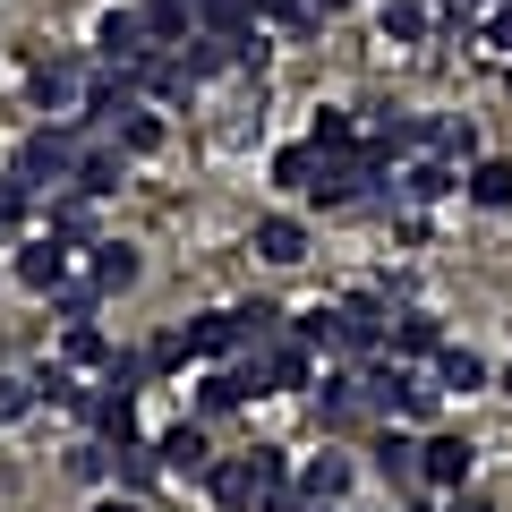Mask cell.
<instances>
[{"instance_id":"obj_15","label":"cell","mask_w":512,"mask_h":512,"mask_svg":"<svg viewBox=\"0 0 512 512\" xmlns=\"http://www.w3.org/2000/svg\"><path fill=\"white\" fill-rule=\"evenodd\" d=\"M436 384H444V393H478V384H487V359L461 350V342H444L436 350Z\"/></svg>"},{"instance_id":"obj_28","label":"cell","mask_w":512,"mask_h":512,"mask_svg":"<svg viewBox=\"0 0 512 512\" xmlns=\"http://www.w3.org/2000/svg\"><path fill=\"white\" fill-rule=\"evenodd\" d=\"M120 146L128 154H154V146H163V120H154V111H128V120H120Z\"/></svg>"},{"instance_id":"obj_6","label":"cell","mask_w":512,"mask_h":512,"mask_svg":"<svg viewBox=\"0 0 512 512\" xmlns=\"http://www.w3.org/2000/svg\"><path fill=\"white\" fill-rule=\"evenodd\" d=\"M248 393H274V384H265V359L256 367H214V376L197 384V410H239Z\"/></svg>"},{"instance_id":"obj_1","label":"cell","mask_w":512,"mask_h":512,"mask_svg":"<svg viewBox=\"0 0 512 512\" xmlns=\"http://www.w3.org/2000/svg\"><path fill=\"white\" fill-rule=\"evenodd\" d=\"M367 393H376V410H402V419H436V402H444V384L436 376H410V367H376Z\"/></svg>"},{"instance_id":"obj_4","label":"cell","mask_w":512,"mask_h":512,"mask_svg":"<svg viewBox=\"0 0 512 512\" xmlns=\"http://www.w3.org/2000/svg\"><path fill=\"white\" fill-rule=\"evenodd\" d=\"M205 487H214V504H222V512H256V495H265V470H256V453H239V461H214V470H205Z\"/></svg>"},{"instance_id":"obj_2","label":"cell","mask_w":512,"mask_h":512,"mask_svg":"<svg viewBox=\"0 0 512 512\" xmlns=\"http://www.w3.org/2000/svg\"><path fill=\"white\" fill-rule=\"evenodd\" d=\"M18 180L26 188H60V180H77V146L60 137V128H35L18 146Z\"/></svg>"},{"instance_id":"obj_29","label":"cell","mask_w":512,"mask_h":512,"mask_svg":"<svg viewBox=\"0 0 512 512\" xmlns=\"http://www.w3.org/2000/svg\"><path fill=\"white\" fill-rule=\"evenodd\" d=\"M86 231H94V222H86V205H77V197H69V205H52V239H69V248H94Z\"/></svg>"},{"instance_id":"obj_10","label":"cell","mask_w":512,"mask_h":512,"mask_svg":"<svg viewBox=\"0 0 512 512\" xmlns=\"http://www.w3.org/2000/svg\"><path fill=\"white\" fill-rule=\"evenodd\" d=\"M154 453H163V470H171V478H205V470H214V444H205L197 427H171Z\"/></svg>"},{"instance_id":"obj_34","label":"cell","mask_w":512,"mask_h":512,"mask_svg":"<svg viewBox=\"0 0 512 512\" xmlns=\"http://www.w3.org/2000/svg\"><path fill=\"white\" fill-rule=\"evenodd\" d=\"M69 470H77V478H103V470H111V444H77Z\"/></svg>"},{"instance_id":"obj_38","label":"cell","mask_w":512,"mask_h":512,"mask_svg":"<svg viewBox=\"0 0 512 512\" xmlns=\"http://www.w3.org/2000/svg\"><path fill=\"white\" fill-rule=\"evenodd\" d=\"M308 512H342V504H308Z\"/></svg>"},{"instance_id":"obj_39","label":"cell","mask_w":512,"mask_h":512,"mask_svg":"<svg viewBox=\"0 0 512 512\" xmlns=\"http://www.w3.org/2000/svg\"><path fill=\"white\" fill-rule=\"evenodd\" d=\"M504 393H512V367H504Z\"/></svg>"},{"instance_id":"obj_18","label":"cell","mask_w":512,"mask_h":512,"mask_svg":"<svg viewBox=\"0 0 512 512\" xmlns=\"http://www.w3.org/2000/svg\"><path fill=\"white\" fill-rule=\"evenodd\" d=\"M419 453H427V444H410L402 427H384V436H376V470L393 478V487H410V478H419Z\"/></svg>"},{"instance_id":"obj_17","label":"cell","mask_w":512,"mask_h":512,"mask_svg":"<svg viewBox=\"0 0 512 512\" xmlns=\"http://www.w3.org/2000/svg\"><path fill=\"white\" fill-rule=\"evenodd\" d=\"M427 146H436L444 163H478V128L461 120V111H444V120H427Z\"/></svg>"},{"instance_id":"obj_11","label":"cell","mask_w":512,"mask_h":512,"mask_svg":"<svg viewBox=\"0 0 512 512\" xmlns=\"http://www.w3.org/2000/svg\"><path fill=\"white\" fill-rule=\"evenodd\" d=\"M180 342H188V359H231V350H239V316H231V308H222V316H197Z\"/></svg>"},{"instance_id":"obj_25","label":"cell","mask_w":512,"mask_h":512,"mask_svg":"<svg viewBox=\"0 0 512 512\" xmlns=\"http://www.w3.org/2000/svg\"><path fill=\"white\" fill-rule=\"evenodd\" d=\"M77 188H86V197H111V188H120V154H86V163H77Z\"/></svg>"},{"instance_id":"obj_37","label":"cell","mask_w":512,"mask_h":512,"mask_svg":"<svg viewBox=\"0 0 512 512\" xmlns=\"http://www.w3.org/2000/svg\"><path fill=\"white\" fill-rule=\"evenodd\" d=\"M316 9H325V18H333V9H350V0H316Z\"/></svg>"},{"instance_id":"obj_24","label":"cell","mask_w":512,"mask_h":512,"mask_svg":"<svg viewBox=\"0 0 512 512\" xmlns=\"http://www.w3.org/2000/svg\"><path fill=\"white\" fill-rule=\"evenodd\" d=\"M35 402H43V384H35V376H0V427H9V419H26Z\"/></svg>"},{"instance_id":"obj_3","label":"cell","mask_w":512,"mask_h":512,"mask_svg":"<svg viewBox=\"0 0 512 512\" xmlns=\"http://www.w3.org/2000/svg\"><path fill=\"white\" fill-rule=\"evenodd\" d=\"M94 52H103V60H111V69H137V60H146V52H154V26H146V18H137V9H111V18H103V26H94Z\"/></svg>"},{"instance_id":"obj_23","label":"cell","mask_w":512,"mask_h":512,"mask_svg":"<svg viewBox=\"0 0 512 512\" xmlns=\"http://www.w3.org/2000/svg\"><path fill=\"white\" fill-rule=\"evenodd\" d=\"M239 316V342H282V308L274 299H256V308H231Z\"/></svg>"},{"instance_id":"obj_36","label":"cell","mask_w":512,"mask_h":512,"mask_svg":"<svg viewBox=\"0 0 512 512\" xmlns=\"http://www.w3.org/2000/svg\"><path fill=\"white\" fill-rule=\"evenodd\" d=\"M94 512H137V504H128V495H103V504H94Z\"/></svg>"},{"instance_id":"obj_22","label":"cell","mask_w":512,"mask_h":512,"mask_svg":"<svg viewBox=\"0 0 512 512\" xmlns=\"http://www.w3.org/2000/svg\"><path fill=\"white\" fill-rule=\"evenodd\" d=\"M35 103H43V111H86V103H77V69H69V60L35 77Z\"/></svg>"},{"instance_id":"obj_16","label":"cell","mask_w":512,"mask_h":512,"mask_svg":"<svg viewBox=\"0 0 512 512\" xmlns=\"http://www.w3.org/2000/svg\"><path fill=\"white\" fill-rule=\"evenodd\" d=\"M427 26H436V18H427V0H384L376 35L384 43H427Z\"/></svg>"},{"instance_id":"obj_35","label":"cell","mask_w":512,"mask_h":512,"mask_svg":"<svg viewBox=\"0 0 512 512\" xmlns=\"http://www.w3.org/2000/svg\"><path fill=\"white\" fill-rule=\"evenodd\" d=\"M444 512H495V504H487L478 487H453V504H444Z\"/></svg>"},{"instance_id":"obj_8","label":"cell","mask_w":512,"mask_h":512,"mask_svg":"<svg viewBox=\"0 0 512 512\" xmlns=\"http://www.w3.org/2000/svg\"><path fill=\"white\" fill-rule=\"evenodd\" d=\"M256 256H265V265H299V256H308V222L299 214H265L256 222Z\"/></svg>"},{"instance_id":"obj_20","label":"cell","mask_w":512,"mask_h":512,"mask_svg":"<svg viewBox=\"0 0 512 512\" xmlns=\"http://www.w3.org/2000/svg\"><path fill=\"white\" fill-rule=\"evenodd\" d=\"M453 163H419V171H402V180H393V197H410V205H427V197H453Z\"/></svg>"},{"instance_id":"obj_32","label":"cell","mask_w":512,"mask_h":512,"mask_svg":"<svg viewBox=\"0 0 512 512\" xmlns=\"http://www.w3.org/2000/svg\"><path fill=\"white\" fill-rule=\"evenodd\" d=\"M69 359H111V342H103L94 316H77V325H69Z\"/></svg>"},{"instance_id":"obj_12","label":"cell","mask_w":512,"mask_h":512,"mask_svg":"<svg viewBox=\"0 0 512 512\" xmlns=\"http://www.w3.org/2000/svg\"><path fill=\"white\" fill-rule=\"evenodd\" d=\"M299 495H308V504H342V495H350V461L342 453H316L308 470H299Z\"/></svg>"},{"instance_id":"obj_5","label":"cell","mask_w":512,"mask_h":512,"mask_svg":"<svg viewBox=\"0 0 512 512\" xmlns=\"http://www.w3.org/2000/svg\"><path fill=\"white\" fill-rule=\"evenodd\" d=\"M470 444H461V436H427V453H419V487H444V495H453V487H470Z\"/></svg>"},{"instance_id":"obj_27","label":"cell","mask_w":512,"mask_h":512,"mask_svg":"<svg viewBox=\"0 0 512 512\" xmlns=\"http://www.w3.org/2000/svg\"><path fill=\"white\" fill-rule=\"evenodd\" d=\"M256 9H265L282 35H308V26H316V0H256Z\"/></svg>"},{"instance_id":"obj_14","label":"cell","mask_w":512,"mask_h":512,"mask_svg":"<svg viewBox=\"0 0 512 512\" xmlns=\"http://www.w3.org/2000/svg\"><path fill=\"white\" fill-rule=\"evenodd\" d=\"M308 367H316L308 342H274V350H265V384H274V393H299V384H308Z\"/></svg>"},{"instance_id":"obj_13","label":"cell","mask_w":512,"mask_h":512,"mask_svg":"<svg viewBox=\"0 0 512 512\" xmlns=\"http://www.w3.org/2000/svg\"><path fill=\"white\" fill-rule=\"evenodd\" d=\"M461 188H470V197L487 205V214H504V205H512V163H504V154H478Z\"/></svg>"},{"instance_id":"obj_9","label":"cell","mask_w":512,"mask_h":512,"mask_svg":"<svg viewBox=\"0 0 512 512\" xmlns=\"http://www.w3.org/2000/svg\"><path fill=\"white\" fill-rule=\"evenodd\" d=\"M18 282H26V291H60V282H69V239H35V248H18Z\"/></svg>"},{"instance_id":"obj_30","label":"cell","mask_w":512,"mask_h":512,"mask_svg":"<svg viewBox=\"0 0 512 512\" xmlns=\"http://www.w3.org/2000/svg\"><path fill=\"white\" fill-rule=\"evenodd\" d=\"M26 205H35V188H26L18 171H9V180H0V231H18V222H26Z\"/></svg>"},{"instance_id":"obj_33","label":"cell","mask_w":512,"mask_h":512,"mask_svg":"<svg viewBox=\"0 0 512 512\" xmlns=\"http://www.w3.org/2000/svg\"><path fill=\"white\" fill-rule=\"evenodd\" d=\"M146 26H154L163 43H171V35H188V0H154V18H146Z\"/></svg>"},{"instance_id":"obj_7","label":"cell","mask_w":512,"mask_h":512,"mask_svg":"<svg viewBox=\"0 0 512 512\" xmlns=\"http://www.w3.org/2000/svg\"><path fill=\"white\" fill-rule=\"evenodd\" d=\"M333 333H342V350H359V359H367V350H376L393 325H384V308L359 291V299H342V308H333Z\"/></svg>"},{"instance_id":"obj_19","label":"cell","mask_w":512,"mask_h":512,"mask_svg":"<svg viewBox=\"0 0 512 512\" xmlns=\"http://www.w3.org/2000/svg\"><path fill=\"white\" fill-rule=\"evenodd\" d=\"M128 282H137V248L94 239V291H128Z\"/></svg>"},{"instance_id":"obj_26","label":"cell","mask_w":512,"mask_h":512,"mask_svg":"<svg viewBox=\"0 0 512 512\" xmlns=\"http://www.w3.org/2000/svg\"><path fill=\"white\" fill-rule=\"evenodd\" d=\"M274 180H282V188H308V180H316V146H282V154H274Z\"/></svg>"},{"instance_id":"obj_21","label":"cell","mask_w":512,"mask_h":512,"mask_svg":"<svg viewBox=\"0 0 512 512\" xmlns=\"http://www.w3.org/2000/svg\"><path fill=\"white\" fill-rule=\"evenodd\" d=\"M393 350H410V359H427V350H444V325L427 308H410V316H393Z\"/></svg>"},{"instance_id":"obj_31","label":"cell","mask_w":512,"mask_h":512,"mask_svg":"<svg viewBox=\"0 0 512 512\" xmlns=\"http://www.w3.org/2000/svg\"><path fill=\"white\" fill-rule=\"evenodd\" d=\"M316 154H342L350 146V111H316V137H308Z\"/></svg>"}]
</instances>
